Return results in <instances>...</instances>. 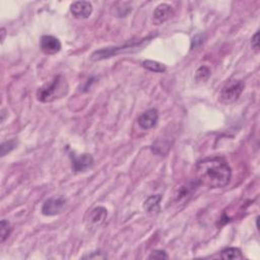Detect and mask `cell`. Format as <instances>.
I'll return each mask as SVG.
<instances>
[{"label": "cell", "mask_w": 260, "mask_h": 260, "mask_svg": "<svg viewBox=\"0 0 260 260\" xmlns=\"http://www.w3.org/2000/svg\"><path fill=\"white\" fill-rule=\"evenodd\" d=\"M232 178V170L229 164L220 157L205 158L196 164L195 167V180L199 185L209 188H223Z\"/></svg>", "instance_id": "1"}, {"label": "cell", "mask_w": 260, "mask_h": 260, "mask_svg": "<svg viewBox=\"0 0 260 260\" xmlns=\"http://www.w3.org/2000/svg\"><path fill=\"white\" fill-rule=\"evenodd\" d=\"M67 93L68 84L62 75L59 74L50 83L41 86L37 91V98L42 103H50L60 99Z\"/></svg>", "instance_id": "2"}, {"label": "cell", "mask_w": 260, "mask_h": 260, "mask_svg": "<svg viewBox=\"0 0 260 260\" xmlns=\"http://www.w3.org/2000/svg\"><path fill=\"white\" fill-rule=\"evenodd\" d=\"M149 40L150 39H144L143 41H138L136 43H131V44L124 45V46H121V47L103 48L101 50H97L92 54L91 59L93 61H100V60H103V59L110 58L112 56H116V55H118V54L123 53V52H130L133 49L137 50L139 48L144 47L146 45V43H147L146 41H149Z\"/></svg>", "instance_id": "3"}, {"label": "cell", "mask_w": 260, "mask_h": 260, "mask_svg": "<svg viewBox=\"0 0 260 260\" xmlns=\"http://www.w3.org/2000/svg\"><path fill=\"white\" fill-rule=\"evenodd\" d=\"M245 88V84L242 81H228L221 90L219 100L223 104H232L236 102L241 94L243 93Z\"/></svg>", "instance_id": "4"}, {"label": "cell", "mask_w": 260, "mask_h": 260, "mask_svg": "<svg viewBox=\"0 0 260 260\" xmlns=\"http://www.w3.org/2000/svg\"><path fill=\"white\" fill-rule=\"evenodd\" d=\"M67 200L63 197H52L47 199L42 207V213L47 216L57 215L66 208Z\"/></svg>", "instance_id": "5"}, {"label": "cell", "mask_w": 260, "mask_h": 260, "mask_svg": "<svg viewBox=\"0 0 260 260\" xmlns=\"http://www.w3.org/2000/svg\"><path fill=\"white\" fill-rule=\"evenodd\" d=\"M71 158V168L74 172H85L94 166V158L91 155L83 154L81 156H77L70 154Z\"/></svg>", "instance_id": "6"}, {"label": "cell", "mask_w": 260, "mask_h": 260, "mask_svg": "<svg viewBox=\"0 0 260 260\" xmlns=\"http://www.w3.org/2000/svg\"><path fill=\"white\" fill-rule=\"evenodd\" d=\"M40 47L41 50L47 55H54V54H57L61 50V43L55 37L45 35L40 40Z\"/></svg>", "instance_id": "7"}, {"label": "cell", "mask_w": 260, "mask_h": 260, "mask_svg": "<svg viewBox=\"0 0 260 260\" xmlns=\"http://www.w3.org/2000/svg\"><path fill=\"white\" fill-rule=\"evenodd\" d=\"M70 12L74 17L85 19L93 13V5L89 1H75L70 5Z\"/></svg>", "instance_id": "8"}, {"label": "cell", "mask_w": 260, "mask_h": 260, "mask_svg": "<svg viewBox=\"0 0 260 260\" xmlns=\"http://www.w3.org/2000/svg\"><path fill=\"white\" fill-rule=\"evenodd\" d=\"M159 121V112L157 109H149L138 117L137 123L145 130L153 128Z\"/></svg>", "instance_id": "9"}, {"label": "cell", "mask_w": 260, "mask_h": 260, "mask_svg": "<svg viewBox=\"0 0 260 260\" xmlns=\"http://www.w3.org/2000/svg\"><path fill=\"white\" fill-rule=\"evenodd\" d=\"M173 15V9L172 6L167 4V3H162L157 6L155 9L154 15H153V19L154 23L157 25H161L162 23L167 21Z\"/></svg>", "instance_id": "10"}, {"label": "cell", "mask_w": 260, "mask_h": 260, "mask_svg": "<svg viewBox=\"0 0 260 260\" xmlns=\"http://www.w3.org/2000/svg\"><path fill=\"white\" fill-rule=\"evenodd\" d=\"M197 186H200V185L196 180H194L186 184V185L180 187L179 190L175 194L176 202L181 203V202H185L186 200L188 201V198L192 196V193L194 192L195 189H196Z\"/></svg>", "instance_id": "11"}, {"label": "cell", "mask_w": 260, "mask_h": 260, "mask_svg": "<svg viewBox=\"0 0 260 260\" xmlns=\"http://www.w3.org/2000/svg\"><path fill=\"white\" fill-rule=\"evenodd\" d=\"M107 215H108V211L105 208L98 207V208H95L90 212L89 221H90L92 226L99 227L100 225H102L105 222V220L107 219Z\"/></svg>", "instance_id": "12"}, {"label": "cell", "mask_w": 260, "mask_h": 260, "mask_svg": "<svg viewBox=\"0 0 260 260\" xmlns=\"http://www.w3.org/2000/svg\"><path fill=\"white\" fill-rule=\"evenodd\" d=\"M162 200V196L160 194L150 195L145 202H144V209L148 213H155L160 211V202Z\"/></svg>", "instance_id": "13"}, {"label": "cell", "mask_w": 260, "mask_h": 260, "mask_svg": "<svg viewBox=\"0 0 260 260\" xmlns=\"http://www.w3.org/2000/svg\"><path fill=\"white\" fill-rule=\"evenodd\" d=\"M170 147H171V145L170 143L167 142V140L158 139L157 142L154 143L153 146H151V150L159 156H165L169 151Z\"/></svg>", "instance_id": "14"}, {"label": "cell", "mask_w": 260, "mask_h": 260, "mask_svg": "<svg viewBox=\"0 0 260 260\" xmlns=\"http://www.w3.org/2000/svg\"><path fill=\"white\" fill-rule=\"evenodd\" d=\"M221 258L223 259H243V255L241 253V250L235 247H229L226 248L221 253Z\"/></svg>", "instance_id": "15"}, {"label": "cell", "mask_w": 260, "mask_h": 260, "mask_svg": "<svg viewBox=\"0 0 260 260\" xmlns=\"http://www.w3.org/2000/svg\"><path fill=\"white\" fill-rule=\"evenodd\" d=\"M143 66L153 72H165L167 70L164 64L153 60H145L143 62Z\"/></svg>", "instance_id": "16"}, {"label": "cell", "mask_w": 260, "mask_h": 260, "mask_svg": "<svg viewBox=\"0 0 260 260\" xmlns=\"http://www.w3.org/2000/svg\"><path fill=\"white\" fill-rule=\"evenodd\" d=\"M12 233V228L7 221L2 220L0 223V238H1V243H3Z\"/></svg>", "instance_id": "17"}, {"label": "cell", "mask_w": 260, "mask_h": 260, "mask_svg": "<svg viewBox=\"0 0 260 260\" xmlns=\"http://www.w3.org/2000/svg\"><path fill=\"white\" fill-rule=\"evenodd\" d=\"M211 75V71L208 67L201 66L197 69L196 73H195V80L197 81H205Z\"/></svg>", "instance_id": "18"}, {"label": "cell", "mask_w": 260, "mask_h": 260, "mask_svg": "<svg viewBox=\"0 0 260 260\" xmlns=\"http://www.w3.org/2000/svg\"><path fill=\"white\" fill-rule=\"evenodd\" d=\"M16 140H9V142H5L1 145V157H4L6 154L10 153L13 149L16 147Z\"/></svg>", "instance_id": "19"}, {"label": "cell", "mask_w": 260, "mask_h": 260, "mask_svg": "<svg viewBox=\"0 0 260 260\" xmlns=\"http://www.w3.org/2000/svg\"><path fill=\"white\" fill-rule=\"evenodd\" d=\"M169 256L164 250H155L148 256V259H168Z\"/></svg>", "instance_id": "20"}, {"label": "cell", "mask_w": 260, "mask_h": 260, "mask_svg": "<svg viewBox=\"0 0 260 260\" xmlns=\"http://www.w3.org/2000/svg\"><path fill=\"white\" fill-rule=\"evenodd\" d=\"M251 45L255 51H258L259 49V32L258 31L255 32V35L251 39Z\"/></svg>", "instance_id": "21"}, {"label": "cell", "mask_w": 260, "mask_h": 260, "mask_svg": "<svg viewBox=\"0 0 260 260\" xmlns=\"http://www.w3.org/2000/svg\"><path fill=\"white\" fill-rule=\"evenodd\" d=\"M97 252H93V254H89V255H85V256H83L82 258H86V259H92V258H106L107 256L106 255H103L102 254V252H99V253H98V255L96 254Z\"/></svg>", "instance_id": "22"}]
</instances>
